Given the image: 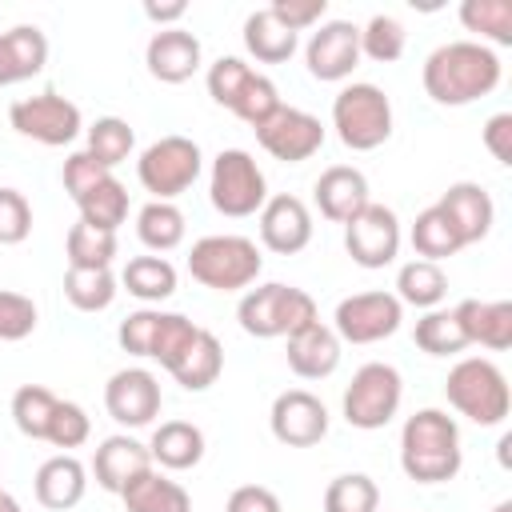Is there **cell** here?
I'll return each mask as SVG.
<instances>
[{
    "label": "cell",
    "mask_w": 512,
    "mask_h": 512,
    "mask_svg": "<svg viewBox=\"0 0 512 512\" xmlns=\"http://www.w3.org/2000/svg\"><path fill=\"white\" fill-rule=\"evenodd\" d=\"M500 56L480 40H448L424 60V92L444 108H464L500 84Z\"/></svg>",
    "instance_id": "cell-1"
},
{
    "label": "cell",
    "mask_w": 512,
    "mask_h": 512,
    "mask_svg": "<svg viewBox=\"0 0 512 512\" xmlns=\"http://www.w3.org/2000/svg\"><path fill=\"white\" fill-rule=\"evenodd\" d=\"M464 464L460 428L440 408H420L400 428V468L416 484H448Z\"/></svg>",
    "instance_id": "cell-2"
},
{
    "label": "cell",
    "mask_w": 512,
    "mask_h": 512,
    "mask_svg": "<svg viewBox=\"0 0 512 512\" xmlns=\"http://www.w3.org/2000/svg\"><path fill=\"white\" fill-rule=\"evenodd\" d=\"M236 320H240V328L248 336L276 340V336H292L296 328L320 320V312H316V300L304 288L272 280V284H256V288H248L240 296Z\"/></svg>",
    "instance_id": "cell-3"
},
{
    "label": "cell",
    "mask_w": 512,
    "mask_h": 512,
    "mask_svg": "<svg viewBox=\"0 0 512 512\" xmlns=\"http://www.w3.org/2000/svg\"><path fill=\"white\" fill-rule=\"evenodd\" d=\"M444 396H448V404L460 416H468L480 428L504 424V416L512 408L508 380H504V372L488 356H464V360H456L452 372H448V380H444Z\"/></svg>",
    "instance_id": "cell-4"
},
{
    "label": "cell",
    "mask_w": 512,
    "mask_h": 512,
    "mask_svg": "<svg viewBox=\"0 0 512 512\" xmlns=\"http://www.w3.org/2000/svg\"><path fill=\"white\" fill-rule=\"evenodd\" d=\"M264 268V256L256 248V240L248 236H200L188 252V272L196 284L212 288V292H240L252 288L256 276Z\"/></svg>",
    "instance_id": "cell-5"
},
{
    "label": "cell",
    "mask_w": 512,
    "mask_h": 512,
    "mask_svg": "<svg viewBox=\"0 0 512 512\" xmlns=\"http://www.w3.org/2000/svg\"><path fill=\"white\" fill-rule=\"evenodd\" d=\"M332 128L344 148L372 152L392 136V100L368 80L344 84L332 100Z\"/></svg>",
    "instance_id": "cell-6"
},
{
    "label": "cell",
    "mask_w": 512,
    "mask_h": 512,
    "mask_svg": "<svg viewBox=\"0 0 512 512\" xmlns=\"http://www.w3.org/2000/svg\"><path fill=\"white\" fill-rule=\"evenodd\" d=\"M208 96L220 104V108H228L232 116H240L244 124H260V120H268L284 100H280V92H276V84L264 76V72H256V68H248L240 56H220V60H212L208 64Z\"/></svg>",
    "instance_id": "cell-7"
},
{
    "label": "cell",
    "mask_w": 512,
    "mask_h": 512,
    "mask_svg": "<svg viewBox=\"0 0 512 512\" xmlns=\"http://www.w3.org/2000/svg\"><path fill=\"white\" fill-rule=\"evenodd\" d=\"M200 324H192L188 316L180 312H160V308H140V312H128L116 328V340L124 352L132 356H144V360H156L164 368H172L180 360V352L196 340Z\"/></svg>",
    "instance_id": "cell-8"
},
{
    "label": "cell",
    "mask_w": 512,
    "mask_h": 512,
    "mask_svg": "<svg viewBox=\"0 0 512 512\" xmlns=\"http://www.w3.org/2000/svg\"><path fill=\"white\" fill-rule=\"evenodd\" d=\"M200 172H204L200 144L192 136H176V132L148 144L136 160V176H140L144 192H152V200H176L180 192H188L196 184Z\"/></svg>",
    "instance_id": "cell-9"
},
{
    "label": "cell",
    "mask_w": 512,
    "mask_h": 512,
    "mask_svg": "<svg viewBox=\"0 0 512 512\" xmlns=\"http://www.w3.org/2000/svg\"><path fill=\"white\" fill-rule=\"evenodd\" d=\"M400 400H404L400 372L384 360H368L352 372L344 388V420L360 432H376L400 412Z\"/></svg>",
    "instance_id": "cell-10"
},
{
    "label": "cell",
    "mask_w": 512,
    "mask_h": 512,
    "mask_svg": "<svg viewBox=\"0 0 512 512\" xmlns=\"http://www.w3.org/2000/svg\"><path fill=\"white\" fill-rule=\"evenodd\" d=\"M208 196H212V208L220 216H256L268 200V180L260 172V164L252 160V152L244 148H224L216 160H212V172H208Z\"/></svg>",
    "instance_id": "cell-11"
},
{
    "label": "cell",
    "mask_w": 512,
    "mask_h": 512,
    "mask_svg": "<svg viewBox=\"0 0 512 512\" xmlns=\"http://www.w3.org/2000/svg\"><path fill=\"white\" fill-rule=\"evenodd\" d=\"M8 124H12L20 136L36 140V144L64 148V144H72V140L80 136L84 116H80V108H76L68 96H60V92L48 88V92L12 100V108H8Z\"/></svg>",
    "instance_id": "cell-12"
},
{
    "label": "cell",
    "mask_w": 512,
    "mask_h": 512,
    "mask_svg": "<svg viewBox=\"0 0 512 512\" xmlns=\"http://www.w3.org/2000/svg\"><path fill=\"white\" fill-rule=\"evenodd\" d=\"M400 320H404V304L392 292H356L336 304L332 332L340 336V344H376L392 336Z\"/></svg>",
    "instance_id": "cell-13"
},
{
    "label": "cell",
    "mask_w": 512,
    "mask_h": 512,
    "mask_svg": "<svg viewBox=\"0 0 512 512\" xmlns=\"http://www.w3.org/2000/svg\"><path fill=\"white\" fill-rule=\"evenodd\" d=\"M256 140L260 148L272 156V160H284V164H300V160H312L324 144V124L320 116L304 112V108H292V104H280L268 120H260L256 128Z\"/></svg>",
    "instance_id": "cell-14"
},
{
    "label": "cell",
    "mask_w": 512,
    "mask_h": 512,
    "mask_svg": "<svg viewBox=\"0 0 512 512\" xmlns=\"http://www.w3.org/2000/svg\"><path fill=\"white\" fill-rule=\"evenodd\" d=\"M344 248L360 268H384L400 252V220L388 204L368 200L364 212H356L344 224Z\"/></svg>",
    "instance_id": "cell-15"
},
{
    "label": "cell",
    "mask_w": 512,
    "mask_h": 512,
    "mask_svg": "<svg viewBox=\"0 0 512 512\" xmlns=\"http://www.w3.org/2000/svg\"><path fill=\"white\" fill-rule=\"evenodd\" d=\"M304 64L316 80L336 84L348 80L352 68L360 64V28L352 20H324L304 44Z\"/></svg>",
    "instance_id": "cell-16"
},
{
    "label": "cell",
    "mask_w": 512,
    "mask_h": 512,
    "mask_svg": "<svg viewBox=\"0 0 512 512\" xmlns=\"http://www.w3.org/2000/svg\"><path fill=\"white\" fill-rule=\"evenodd\" d=\"M268 428L288 448H312V444H320L328 436V408L308 388H288V392H280L272 400Z\"/></svg>",
    "instance_id": "cell-17"
},
{
    "label": "cell",
    "mask_w": 512,
    "mask_h": 512,
    "mask_svg": "<svg viewBox=\"0 0 512 512\" xmlns=\"http://www.w3.org/2000/svg\"><path fill=\"white\" fill-rule=\"evenodd\" d=\"M160 380L148 368H120L104 384V408L124 428H144L160 416Z\"/></svg>",
    "instance_id": "cell-18"
},
{
    "label": "cell",
    "mask_w": 512,
    "mask_h": 512,
    "mask_svg": "<svg viewBox=\"0 0 512 512\" xmlns=\"http://www.w3.org/2000/svg\"><path fill=\"white\" fill-rule=\"evenodd\" d=\"M436 208H440L444 220L452 224L460 248L480 244V240L492 232V224H496V204H492L488 188L476 184V180H456V184H448V188L440 192Z\"/></svg>",
    "instance_id": "cell-19"
},
{
    "label": "cell",
    "mask_w": 512,
    "mask_h": 512,
    "mask_svg": "<svg viewBox=\"0 0 512 512\" xmlns=\"http://www.w3.org/2000/svg\"><path fill=\"white\" fill-rule=\"evenodd\" d=\"M312 240V212L300 196L276 192L260 208V244L276 256H296Z\"/></svg>",
    "instance_id": "cell-20"
},
{
    "label": "cell",
    "mask_w": 512,
    "mask_h": 512,
    "mask_svg": "<svg viewBox=\"0 0 512 512\" xmlns=\"http://www.w3.org/2000/svg\"><path fill=\"white\" fill-rule=\"evenodd\" d=\"M204 48L188 28H156L148 48H144V64L160 84H184L200 72Z\"/></svg>",
    "instance_id": "cell-21"
},
{
    "label": "cell",
    "mask_w": 512,
    "mask_h": 512,
    "mask_svg": "<svg viewBox=\"0 0 512 512\" xmlns=\"http://www.w3.org/2000/svg\"><path fill=\"white\" fill-rule=\"evenodd\" d=\"M312 196H316V208L324 220L332 224H348L356 212H364V204L372 200L368 196V176L352 164H332L316 176L312 184Z\"/></svg>",
    "instance_id": "cell-22"
},
{
    "label": "cell",
    "mask_w": 512,
    "mask_h": 512,
    "mask_svg": "<svg viewBox=\"0 0 512 512\" xmlns=\"http://www.w3.org/2000/svg\"><path fill=\"white\" fill-rule=\"evenodd\" d=\"M284 340H288V368L300 380H324L340 368V336L332 332V324L312 320Z\"/></svg>",
    "instance_id": "cell-23"
},
{
    "label": "cell",
    "mask_w": 512,
    "mask_h": 512,
    "mask_svg": "<svg viewBox=\"0 0 512 512\" xmlns=\"http://www.w3.org/2000/svg\"><path fill=\"white\" fill-rule=\"evenodd\" d=\"M148 468H152L148 444H140V440L124 436V432L100 440V448H96V456H92V476H96V484H100L104 492H116V496H120L140 472H148Z\"/></svg>",
    "instance_id": "cell-24"
},
{
    "label": "cell",
    "mask_w": 512,
    "mask_h": 512,
    "mask_svg": "<svg viewBox=\"0 0 512 512\" xmlns=\"http://www.w3.org/2000/svg\"><path fill=\"white\" fill-rule=\"evenodd\" d=\"M468 344L504 352L512 348V300H460L452 308Z\"/></svg>",
    "instance_id": "cell-25"
},
{
    "label": "cell",
    "mask_w": 512,
    "mask_h": 512,
    "mask_svg": "<svg viewBox=\"0 0 512 512\" xmlns=\"http://www.w3.org/2000/svg\"><path fill=\"white\" fill-rule=\"evenodd\" d=\"M48 64V36L36 24H16L0 32V88L32 80Z\"/></svg>",
    "instance_id": "cell-26"
},
{
    "label": "cell",
    "mask_w": 512,
    "mask_h": 512,
    "mask_svg": "<svg viewBox=\"0 0 512 512\" xmlns=\"http://www.w3.org/2000/svg\"><path fill=\"white\" fill-rule=\"evenodd\" d=\"M36 500L44 504V508H52V512H68V508H76L80 500H84V492H88V468L72 456V452H60V456H52V460H44L40 468H36Z\"/></svg>",
    "instance_id": "cell-27"
},
{
    "label": "cell",
    "mask_w": 512,
    "mask_h": 512,
    "mask_svg": "<svg viewBox=\"0 0 512 512\" xmlns=\"http://www.w3.org/2000/svg\"><path fill=\"white\" fill-rule=\"evenodd\" d=\"M148 456L168 472L196 468L204 460V432L192 420H164L148 440Z\"/></svg>",
    "instance_id": "cell-28"
},
{
    "label": "cell",
    "mask_w": 512,
    "mask_h": 512,
    "mask_svg": "<svg viewBox=\"0 0 512 512\" xmlns=\"http://www.w3.org/2000/svg\"><path fill=\"white\" fill-rule=\"evenodd\" d=\"M168 372H172V380H176L184 392H204V388H212V384L220 380V372H224V348H220V340H216L208 328H200L196 340L180 352V360H176Z\"/></svg>",
    "instance_id": "cell-29"
},
{
    "label": "cell",
    "mask_w": 512,
    "mask_h": 512,
    "mask_svg": "<svg viewBox=\"0 0 512 512\" xmlns=\"http://www.w3.org/2000/svg\"><path fill=\"white\" fill-rule=\"evenodd\" d=\"M128 512H192V496L184 492V484L168 480L164 472H156V464L148 472H140L124 492H120Z\"/></svg>",
    "instance_id": "cell-30"
},
{
    "label": "cell",
    "mask_w": 512,
    "mask_h": 512,
    "mask_svg": "<svg viewBox=\"0 0 512 512\" xmlns=\"http://www.w3.org/2000/svg\"><path fill=\"white\" fill-rule=\"evenodd\" d=\"M296 44H300V36L292 28H284L268 8L248 12V20H244V48H248V56H256L260 64H284L296 52Z\"/></svg>",
    "instance_id": "cell-31"
},
{
    "label": "cell",
    "mask_w": 512,
    "mask_h": 512,
    "mask_svg": "<svg viewBox=\"0 0 512 512\" xmlns=\"http://www.w3.org/2000/svg\"><path fill=\"white\" fill-rule=\"evenodd\" d=\"M400 304H412V308H440V300L448 296V276L440 264L432 260H408L400 272H396V292H392Z\"/></svg>",
    "instance_id": "cell-32"
},
{
    "label": "cell",
    "mask_w": 512,
    "mask_h": 512,
    "mask_svg": "<svg viewBox=\"0 0 512 512\" xmlns=\"http://www.w3.org/2000/svg\"><path fill=\"white\" fill-rule=\"evenodd\" d=\"M120 284L128 288V296L144 304H160L176 292V268L164 256H132L120 272Z\"/></svg>",
    "instance_id": "cell-33"
},
{
    "label": "cell",
    "mask_w": 512,
    "mask_h": 512,
    "mask_svg": "<svg viewBox=\"0 0 512 512\" xmlns=\"http://www.w3.org/2000/svg\"><path fill=\"white\" fill-rule=\"evenodd\" d=\"M136 236L144 248H152L156 256L160 252H172L184 244V212L172 204V200H148L140 212H136Z\"/></svg>",
    "instance_id": "cell-34"
},
{
    "label": "cell",
    "mask_w": 512,
    "mask_h": 512,
    "mask_svg": "<svg viewBox=\"0 0 512 512\" xmlns=\"http://www.w3.org/2000/svg\"><path fill=\"white\" fill-rule=\"evenodd\" d=\"M80 220L92 224V228H104V232H116L124 220H128V188L116 180V176H104L100 184H92L80 200Z\"/></svg>",
    "instance_id": "cell-35"
},
{
    "label": "cell",
    "mask_w": 512,
    "mask_h": 512,
    "mask_svg": "<svg viewBox=\"0 0 512 512\" xmlns=\"http://www.w3.org/2000/svg\"><path fill=\"white\" fill-rule=\"evenodd\" d=\"M116 276L112 268H68L64 272V296L76 312H104L116 300Z\"/></svg>",
    "instance_id": "cell-36"
},
{
    "label": "cell",
    "mask_w": 512,
    "mask_h": 512,
    "mask_svg": "<svg viewBox=\"0 0 512 512\" xmlns=\"http://www.w3.org/2000/svg\"><path fill=\"white\" fill-rule=\"evenodd\" d=\"M116 232H104V228H92L84 220H76L68 228V240H64V252H68V268H112L116 260Z\"/></svg>",
    "instance_id": "cell-37"
},
{
    "label": "cell",
    "mask_w": 512,
    "mask_h": 512,
    "mask_svg": "<svg viewBox=\"0 0 512 512\" xmlns=\"http://www.w3.org/2000/svg\"><path fill=\"white\" fill-rule=\"evenodd\" d=\"M132 148H136V132H132V124L128 120H120V116H100L92 128H88V156L96 160V164H104L108 172L116 168V164H124L128 156H132Z\"/></svg>",
    "instance_id": "cell-38"
},
{
    "label": "cell",
    "mask_w": 512,
    "mask_h": 512,
    "mask_svg": "<svg viewBox=\"0 0 512 512\" xmlns=\"http://www.w3.org/2000/svg\"><path fill=\"white\" fill-rule=\"evenodd\" d=\"M412 340H416V348L428 352V356H456V352L468 348V340H464V332H460L452 308H432V312H424V316L416 320Z\"/></svg>",
    "instance_id": "cell-39"
},
{
    "label": "cell",
    "mask_w": 512,
    "mask_h": 512,
    "mask_svg": "<svg viewBox=\"0 0 512 512\" xmlns=\"http://www.w3.org/2000/svg\"><path fill=\"white\" fill-rule=\"evenodd\" d=\"M56 392H48L44 384H24L12 392V424L28 436V440H44L48 436V420L56 412Z\"/></svg>",
    "instance_id": "cell-40"
},
{
    "label": "cell",
    "mask_w": 512,
    "mask_h": 512,
    "mask_svg": "<svg viewBox=\"0 0 512 512\" xmlns=\"http://www.w3.org/2000/svg\"><path fill=\"white\" fill-rule=\"evenodd\" d=\"M460 24L468 32L492 44H512V4L508 0H464L460 4Z\"/></svg>",
    "instance_id": "cell-41"
},
{
    "label": "cell",
    "mask_w": 512,
    "mask_h": 512,
    "mask_svg": "<svg viewBox=\"0 0 512 512\" xmlns=\"http://www.w3.org/2000/svg\"><path fill=\"white\" fill-rule=\"evenodd\" d=\"M412 248H416L420 260H432V264H440V260H448V256L460 252V240H456L452 224L444 220V212L436 204L416 216V224H412Z\"/></svg>",
    "instance_id": "cell-42"
},
{
    "label": "cell",
    "mask_w": 512,
    "mask_h": 512,
    "mask_svg": "<svg viewBox=\"0 0 512 512\" xmlns=\"http://www.w3.org/2000/svg\"><path fill=\"white\" fill-rule=\"evenodd\" d=\"M380 488L364 472H344L324 488V512H376Z\"/></svg>",
    "instance_id": "cell-43"
},
{
    "label": "cell",
    "mask_w": 512,
    "mask_h": 512,
    "mask_svg": "<svg viewBox=\"0 0 512 512\" xmlns=\"http://www.w3.org/2000/svg\"><path fill=\"white\" fill-rule=\"evenodd\" d=\"M404 44H408V32L396 16H384L376 12L364 28H360V56L376 60V64H396L404 56Z\"/></svg>",
    "instance_id": "cell-44"
},
{
    "label": "cell",
    "mask_w": 512,
    "mask_h": 512,
    "mask_svg": "<svg viewBox=\"0 0 512 512\" xmlns=\"http://www.w3.org/2000/svg\"><path fill=\"white\" fill-rule=\"evenodd\" d=\"M36 320H40V312H36L32 296L0 288V344H16V340L32 336Z\"/></svg>",
    "instance_id": "cell-45"
},
{
    "label": "cell",
    "mask_w": 512,
    "mask_h": 512,
    "mask_svg": "<svg viewBox=\"0 0 512 512\" xmlns=\"http://www.w3.org/2000/svg\"><path fill=\"white\" fill-rule=\"evenodd\" d=\"M92 436V420H88V412L80 408V404H72V400H56V412H52V420H48V444H56V448H80L84 440Z\"/></svg>",
    "instance_id": "cell-46"
},
{
    "label": "cell",
    "mask_w": 512,
    "mask_h": 512,
    "mask_svg": "<svg viewBox=\"0 0 512 512\" xmlns=\"http://www.w3.org/2000/svg\"><path fill=\"white\" fill-rule=\"evenodd\" d=\"M32 232V204L20 188H0V244H24Z\"/></svg>",
    "instance_id": "cell-47"
},
{
    "label": "cell",
    "mask_w": 512,
    "mask_h": 512,
    "mask_svg": "<svg viewBox=\"0 0 512 512\" xmlns=\"http://www.w3.org/2000/svg\"><path fill=\"white\" fill-rule=\"evenodd\" d=\"M268 12H272L284 28H292V32L300 36V32H308V28L324 24L328 0H272V4H268Z\"/></svg>",
    "instance_id": "cell-48"
},
{
    "label": "cell",
    "mask_w": 512,
    "mask_h": 512,
    "mask_svg": "<svg viewBox=\"0 0 512 512\" xmlns=\"http://www.w3.org/2000/svg\"><path fill=\"white\" fill-rule=\"evenodd\" d=\"M60 176H64L68 196H72V200H80L92 184H100V180H104V176H112V172H108L104 164H96L88 152H72V156L64 160V172H60Z\"/></svg>",
    "instance_id": "cell-49"
},
{
    "label": "cell",
    "mask_w": 512,
    "mask_h": 512,
    "mask_svg": "<svg viewBox=\"0 0 512 512\" xmlns=\"http://www.w3.org/2000/svg\"><path fill=\"white\" fill-rule=\"evenodd\" d=\"M224 512H280V500H276V492L264 488V484H240V488L228 496Z\"/></svg>",
    "instance_id": "cell-50"
},
{
    "label": "cell",
    "mask_w": 512,
    "mask_h": 512,
    "mask_svg": "<svg viewBox=\"0 0 512 512\" xmlns=\"http://www.w3.org/2000/svg\"><path fill=\"white\" fill-rule=\"evenodd\" d=\"M484 148L492 152V160L512 164V112H496L484 120Z\"/></svg>",
    "instance_id": "cell-51"
},
{
    "label": "cell",
    "mask_w": 512,
    "mask_h": 512,
    "mask_svg": "<svg viewBox=\"0 0 512 512\" xmlns=\"http://www.w3.org/2000/svg\"><path fill=\"white\" fill-rule=\"evenodd\" d=\"M188 12V4L184 0H172V4H144V16L152 20V24H160V28H176V20Z\"/></svg>",
    "instance_id": "cell-52"
},
{
    "label": "cell",
    "mask_w": 512,
    "mask_h": 512,
    "mask_svg": "<svg viewBox=\"0 0 512 512\" xmlns=\"http://www.w3.org/2000/svg\"><path fill=\"white\" fill-rule=\"evenodd\" d=\"M0 512H24V508L16 504V496H8V492H4V484H0Z\"/></svg>",
    "instance_id": "cell-53"
},
{
    "label": "cell",
    "mask_w": 512,
    "mask_h": 512,
    "mask_svg": "<svg viewBox=\"0 0 512 512\" xmlns=\"http://www.w3.org/2000/svg\"><path fill=\"white\" fill-rule=\"evenodd\" d=\"M492 512H512V500H500V504H496Z\"/></svg>",
    "instance_id": "cell-54"
}]
</instances>
